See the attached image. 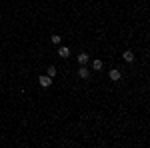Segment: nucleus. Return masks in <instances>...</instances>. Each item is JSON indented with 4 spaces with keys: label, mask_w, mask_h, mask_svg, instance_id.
I'll use <instances>...</instances> for the list:
<instances>
[{
    "label": "nucleus",
    "mask_w": 150,
    "mask_h": 148,
    "mask_svg": "<svg viewBox=\"0 0 150 148\" xmlns=\"http://www.w3.org/2000/svg\"><path fill=\"white\" fill-rule=\"evenodd\" d=\"M122 58H124L126 62H132V60H134V52H132V50H124V52H122Z\"/></svg>",
    "instance_id": "nucleus-5"
},
{
    "label": "nucleus",
    "mask_w": 150,
    "mask_h": 148,
    "mask_svg": "<svg viewBox=\"0 0 150 148\" xmlns=\"http://www.w3.org/2000/svg\"><path fill=\"white\" fill-rule=\"evenodd\" d=\"M108 76H110V80H114V82H116V80L122 78V72H120L118 68H114V70H110V72H108Z\"/></svg>",
    "instance_id": "nucleus-3"
},
{
    "label": "nucleus",
    "mask_w": 150,
    "mask_h": 148,
    "mask_svg": "<svg viewBox=\"0 0 150 148\" xmlns=\"http://www.w3.org/2000/svg\"><path fill=\"white\" fill-rule=\"evenodd\" d=\"M58 56L60 58H68L70 56V48L68 46H60V48H58Z\"/></svg>",
    "instance_id": "nucleus-4"
},
{
    "label": "nucleus",
    "mask_w": 150,
    "mask_h": 148,
    "mask_svg": "<svg viewBox=\"0 0 150 148\" xmlns=\"http://www.w3.org/2000/svg\"><path fill=\"white\" fill-rule=\"evenodd\" d=\"M50 40H52V44H60V42H62V38H60V36H58V34H52V36H50Z\"/></svg>",
    "instance_id": "nucleus-9"
},
{
    "label": "nucleus",
    "mask_w": 150,
    "mask_h": 148,
    "mask_svg": "<svg viewBox=\"0 0 150 148\" xmlns=\"http://www.w3.org/2000/svg\"><path fill=\"white\" fill-rule=\"evenodd\" d=\"M78 76H80V78H84V80H88V78H90V68H86V66L82 64L80 68H78Z\"/></svg>",
    "instance_id": "nucleus-2"
},
{
    "label": "nucleus",
    "mask_w": 150,
    "mask_h": 148,
    "mask_svg": "<svg viewBox=\"0 0 150 148\" xmlns=\"http://www.w3.org/2000/svg\"><path fill=\"white\" fill-rule=\"evenodd\" d=\"M88 60H90V56H88L86 52H80V54H78V62H80V64H88Z\"/></svg>",
    "instance_id": "nucleus-6"
},
{
    "label": "nucleus",
    "mask_w": 150,
    "mask_h": 148,
    "mask_svg": "<svg viewBox=\"0 0 150 148\" xmlns=\"http://www.w3.org/2000/svg\"><path fill=\"white\" fill-rule=\"evenodd\" d=\"M38 84H40L42 88H48V86H52V78H50L48 74H40V76H38Z\"/></svg>",
    "instance_id": "nucleus-1"
},
{
    "label": "nucleus",
    "mask_w": 150,
    "mask_h": 148,
    "mask_svg": "<svg viewBox=\"0 0 150 148\" xmlns=\"http://www.w3.org/2000/svg\"><path fill=\"white\" fill-rule=\"evenodd\" d=\"M102 60H100V58H96V60H94L92 62V70H102Z\"/></svg>",
    "instance_id": "nucleus-8"
},
{
    "label": "nucleus",
    "mask_w": 150,
    "mask_h": 148,
    "mask_svg": "<svg viewBox=\"0 0 150 148\" xmlns=\"http://www.w3.org/2000/svg\"><path fill=\"white\" fill-rule=\"evenodd\" d=\"M46 74L50 76V78H54V76L58 74V68H56V66H48V68H46Z\"/></svg>",
    "instance_id": "nucleus-7"
}]
</instances>
